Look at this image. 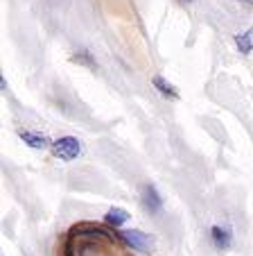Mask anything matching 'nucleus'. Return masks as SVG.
I'll use <instances>...</instances> for the list:
<instances>
[{
  "label": "nucleus",
  "mask_w": 253,
  "mask_h": 256,
  "mask_svg": "<svg viewBox=\"0 0 253 256\" xmlns=\"http://www.w3.org/2000/svg\"><path fill=\"white\" fill-rule=\"evenodd\" d=\"M18 136H20V140H23L27 148H32V150H45V148H50V145H52V140H50L45 134H41V132L20 130Z\"/></svg>",
  "instance_id": "2"
},
{
  "label": "nucleus",
  "mask_w": 253,
  "mask_h": 256,
  "mask_svg": "<svg viewBox=\"0 0 253 256\" xmlns=\"http://www.w3.org/2000/svg\"><path fill=\"white\" fill-rule=\"evenodd\" d=\"M235 46H238V50L242 54H251L253 52V30L235 34Z\"/></svg>",
  "instance_id": "8"
},
{
  "label": "nucleus",
  "mask_w": 253,
  "mask_h": 256,
  "mask_svg": "<svg viewBox=\"0 0 253 256\" xmlns=\"http://www.w3.org/2000/svg\"><path fill=\"white\" fill-rule=\"evenodd\" d=\"M152 82H154V88H156V91L161 93L163 98H167V100H177V98H179V91L174 88V84H170L165 78L156 75V78H154Z\"/></svg>",
  "instance_id": "7"
},
{
  "label": "nucleus",
  "mask_w": 253,
  "mask_h": 256,
  "mask_svg": "<svg viewBox=\"0 0 253 256\" xmlns=\"http://www.w3.org/2000/svg\"><path fill=\"white\" fill-rule=\"evenodd\" d=\"M129 211H124V208H120V206H113V208H109L106 211V216H104V220H106V224H111L113 229H120L122 224H127L129 222Z\"/></svg>",
  "instance_id": "6"
},
{
  "label": "nucleus",
  "mask_w": 253,
  "mask_h": 256,
  "mask_svg": "<svg viewBox=\"0 0 253 256\" xmlns=\"http://www.w3.org/2000/svg\"><path fill=\"white\" fill-rule=\"evenodd\" d=\"M72 62L81 64V66H88V68H95V66H97L95 59H93L91 52H86V50H79L77 54H72Z\"/></svg>",
  "instance_id": "9"
},
{
  "label": "nucleus",
  "mask_w": 253,
  "mask_h": 256,
  "mask_svg": "<svg viewBox=\"0 0 253 256\" xmlns=\"http://www.w3.org/2000/svg\"><path fill=\"white\" fill-rule=\"evenodd\" d=\"M210 238H213V245H215L217 250H229L231 242H233V234H231V229L220 227V224H215V227L210 229Z\"/></svg>",
  "instance_id": "4"
},
{
  "label": "nucleus",
  "mask_w": 253,
  "mask_h": 256,
  "mask_svg": "<svg viewBox=\"0 0 253 256\" xmlns=\"http://www.w3.org/2000/svg\"><path fill=\"white\" fill-rule=\"evenodd\" d=\"M120 238H122L127 245L134 247V250H138V252L147 250V245H149L147 236H145L143 232H136V229H131V232H122V234H120Z\"/></svg>",
  "instance_id": "5"
},
{
  "label": "nucleus",
  "mask_w": 253,
  "mask_h": 256,
  "mask_svg": "<svg viewBox=\"0 0 253 256\" xmlns=\"http://www.w3.org/2000/svg\"><path fill=\"white\" fill-rule=\"evenodd\" d=\"M140 202H143L145 211H149V213H158L163 208V198L158 195V190L154 188L152 184H147L143 188V198H140Z\"/></svg>",
  "instance_id": "3"
},
{
  "label": "nucleus",
  "mask_w": 253,
  "mask_h": 256,
  "mask_svg": "<svg viewBox=\"0 0 253 256\" xmlns=\"http://www.w3.org/2000/svg\"><path fill=\"white\" fill-rule=\"evenodd\" d=\"M238 2H244L247 7H251V5H253V0H238Z\"/></svg>",
  "instance_id": "10"
},
{
  "label": "nucleus",
  "mask_w": 253,
  "mask_h": 256,
  "mask_svg": "<svg viewBox=\"0 0 253 256\" xmlns=\"http://www.w3.org/2000/svg\"><path fill=\"white\" fill-rule=\"evenodd\" d=\"M50 150L59 161H75L81 154V143L75 136H61V138L52 140Z\"/></svg>",
  "instance_id": "1"
}]
</instances>
